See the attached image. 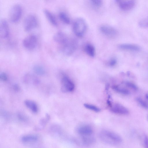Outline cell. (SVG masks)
I'll list each match as a JSON object with an SVG mask.
<instances>
[{
    "label": "cell",
    "mask_w": 148,
    "mask_h": 148,
    "mask_svg": "<svg viewBox=\"0 0 148 148\" xmlns=\"http://www.w3.org/2000/svg\"><path fill=\"white\" fill-rule=\"evenodd\" d=\"M117 61L114 58H112L111 59L109 62V65L111 66H114L116 64Z\"/></svg>",
    "instance_id": "obj_31"
},
{
    "label": "cell",
    "mask_w": 148,
    "mask_h": 148,
    "mask_svg": "<svg viewBox=\"0 0 148 148\" xmlns=\"http://www.w3.org/2000/svg\"><path fill=\"white\" fill-rule=\"evenodd\" d=\"M139 25L142 27H148V17L140 21L139 22Z\"/></svg>",
    "instance_id": "obj_27"
},
{
    "label": "cell",
    "mask_w": 148,
    "mask_h": 148,
    "mask_svg": "<svg viewBox=\"0 0 148 148\" xmlns=\"http://www.w3.org/2000/svg\"><path fill=\"white\" fill-rule=\"evenodd\" d=\"M77 132L84 144L88 145L94 143L95 140L93 136V130L90 126L87 125H80L77 127Z\"/></svg>",
    "instance_id": "obj_1"
},
{
    "label": "cell",
    "mask_w": 148,
    "mask_h": 148,
    "mask_svg": "<svg viewBox=\"0 0 148 148\" xmlns=\"http://www.w3.org/2000/svg\"><path fill=\"white\" fill-rule=\"evenodd\" d=\"M9 29L8 24L5 19H2L0 23V35L3 38H7L9 35Z\"/></svg>",
    "instance_id": "obj_12"
},
{
    "label": "cell",
    "mask_w": 148,
    "mask_h": 148,
    "mask_svg": "<svg viewBox=\"0 0 148 148\" xmlns=\"http://www.w3.org/2000/svg\"><path fill=\"white\" fill-rule=\"evenodd\" d=\"M44 12L47 18L50 23L54 26H57L58 25L57 22L54 14L47 9L44 10Z\"/></svg>",
    "instance_id": "obj_18"
},
{
    "label": "cell",
    "mask_w": 148,
    "mask_h": 148,
    "mask_svg": "<svg viewBox=\"0 0 148 148\" xmlns=\"http://www.w3.org/2000/svg\"><path fill=\"white\" fill-rule=\"evenodd\" d=\"M125 84L127 87L134 90H136L138 89L137 86L133 83L130 82H126Z\"/></svg>",
    "instance_id": "obj_28"
},
{
    "label": "cell",
    "mask_w": 148,
    "mask_h": 148,
    "mask_svg": "<svg viewBox=\"0 0 148 148\" xmlns=\"http://www.w3.org/2000/svg\"><path fill=\"white\" fill-rule=\"evenodd\" d=\"M38 21L36 16L33 14H29L25 18L23 21L24 29L28 31L36 27L38 24Z\"/></svg>",
    "instance_id": "obj_6"
},
{
    "label": "cell",
    "mask_w": 148,
    "mask_h": 148,
    "mask_svg": "<svg viewBox=\"0 0 148 148\" xmlns=\"http://www.w3.org/2000/svg\"><path fill=\"white\" fill-rule=\"evenodd\" d=\"M146 97L147 98V99L148 100V94L146 95Z\"/></svg>",
    "instance_id": "obj_34"
},
{
    "label": "cell",
    "mask_w": 148,
    "mask_h": 148,
    "mask_svg": "<svg viewBox=\"0 0 148 148\" xmlns=\"http://www.w3.org/2000/svg\"><path fill=\"white\" fill-rule=\"evenodd\" d=\"M84 50L86 53L89 56L93 57L95 55V50L94 46L92 44H88L84 47Z\"/></svg>",
    "instance_id": "obj_19"
},
{
    "label": "cell",
    "mask_w": 148,
    "mask_h": 148,
    "mask_svg": "<svg viewBox=\"0 0 148 148\" xmlns=\"http://www.w3.org/2000/svg\"><path fill=\"white\" fill-rule=\"evenodd\" d=\"M50 119V116L48 114H46L45 118L41 119L40 124L42 126L45 125Z\"/></svg>",
    "instance_id": "obj_24"
},
{
    "label": "cell",
    "mask_w": 148,
    "mask_h": 148,
    "mask_svg": "<svg viewBox=\"0 0 148 148\" xmlns=\"http://www.w3.org/2000/svg\"><path fill=\"white\" fill-rule=\"evenodd\" d=\"M101 33L106 36L111 38H114L118 35L117 30L112 27L107 25H103L100 27Z\"/></svg>",
    "instance_id": "obj_9"
},
{
    "label": "cell",
    "mask_w": 148,
    "mask_h": 148,
    "mask_svg": "<svg viewBox=\"0 0 148 148\" xmlns=\"http://www.w3.org/2000/svg\"><path fill=\"white\" fill-rule=\"evenodd\" d=\"M38 139V137L34 134H28L23 136L21 138L22 142L25 143L30 144L35 143Z\"/></svg>",
    "instance_id": "obj_13"
},
{
    "label": "cell",
    "mask_w": 148,
    "mask_h": 148,
    "mask_svg": "<svg viewBox=\"0 0 148 148\" xmlns=\"http://www.w3.org/2000/svg\"><path fill=\"white\" fill-rule=\"evenodd\" d=\"M14 89L15 91H18L20 89V87L17 84H15L13 86Z\"/></svg>",
    "instance_id": "obj_33"
},
{
    "label": "cell",
    "mask_w": 148,
    "mask_h": 148,
    "mask_svg": "<svg viewBox=\"0 0 148 148\" xmlns=\"http://www.w3.org/2000/svg\"><path fill=\"white\" fill-rule=\"evenodd\" d=\"M34 72L39 75H43L45 73V70L44 67L40 65H36L33 67Z\"/></svg>",
    "instance_id": "obj_20"
},
{
    "label": "cell",
    "mask_w": 148,
    "mask_h": 148,
    "mask_svg": "<svg viewBox=\"0 0 148 148\" xmlns=\"http://www.w3.org/2000/svg\"><path fill=\"white\" fill-rule=\"evenodd\" d=\"M74 88V84L70 79L66 75L63 76L61 80V91L63 92H71Z\"/></svg>",
    "instance_id": "obj_8"
},
{
    "label": "cell",
    "mask_w": 148,
    "mask_h": 148,
    "mask_svg": "<svg viewBox=\"0 0 148 148\" xmlns=\"http://www.w3.org/2000/svg\"><path fill=\"white\" fill-rule=\"evenodd\" d=\"M68 36L64 33L59 32L56 33L54 35V40L60 45L64 42Z\"/></svg>",
    "instance_id": "obj_17"
},
{
    "label": "cell",
    "mask_w": 148,
    "mask_h": 148,
    "mask_svg": "<svg viewBox=\"0 0 148 148\" xmlns=\"http://www.w3.org/2000/svg\"><path fill=\"white\" fill-rule=\"evenodd\" d=\"M87 29V25L85 20L81 17L75 19L73 24V29L75 35L82 37L85 34Z\"/></svg>",
    "instance_id": "obj_3"
},
{
    "label": "cell",
    "mask_w": 148,
    "mask_h": 148,
    "mask_svg": "<svg viewBox=\"0 0 148 148\" xmlns=\"http://www.w3.org/2000/svg\"><path fill=\"white\" fill-rule=\"evenodd\" d=\"M90 1L92 5L97 8L101 7L103 3L102 1L100 0H92Z\"/></svg>",
    "instance_id": "obj_25"
},
{
    "label": "cell",
    "mask_w": 148,
    "mask_h": 148,
    "mask_svg": "<svg viewBox=\"0 0 148 148\" xmlns=\"http://www.w3.org/2000/svg\"><path fill=\"white\" fill-rule=\"evenodd\" d=\"M136 100L143 107L145 108H148V105L147 103L142 99L138 97L136 98Z\"/></svg>",
    "instance_id": "obj_26"
},
{
    "label": "cell",
    "mask_w": 148,
    "mask_h": 148,
    "mask_svg": "<svg viewBox=\"0 0 148 148\" xmlns=\"http://www.w3.org/2000/svg\"><path fill=\"white\" fill-rule=\"evenodd\" d=\"M0 78L1 80L4 82L7 81L8 77L6 74L4 72H2L0 75Z\"/></svg>",
    "instance_id": "obj_29"
},
{
    "label": "cell",
    "mask_w": 148,
    "mask_h": 148,
    "mask_svg": "<svg viewBox=\"0 0 148 148\" xmlns=\"http://www.w3.org/2000/svg\"><path fill=\"white\" fill-rule=\"evenodd\" d=\"M144 144L145 148H148V136H145L144 138Z\"/></svg>",
    "instance_id": "obj_32"
},
{
    "label": "cell",
    "mask_w": 148,
    "mask_h": 148,
    "mask_svg": "<svg viewBox=\"0 0 148 148\" xmlns=\"http://www.w3.org/2000/svg\"><path fill=\"white\" fill-rule=\"evenodd\" d=\"M120 8L124 10H128L132 9L135 4V2L132 0H116Z\"/></svg>",
    "instance_id": "obj_10"
},
{
    "label": "cell",
    "mask_w": 148,
    "mask_h": 148,
    "mask_svg": "<svg viewBox=\"0 0 148 148\" xmlns=\"http://www.w3.org/2000/svg\"><path fill=\"white\" fill-rule=\"evenodd\" d=\"M84 106L86 108L95 112H99L100 111L99 108L92 105L85 103L84 104Z\"/></svg>",
    "instance_id": "obj_23"
},
{
    "label": "cell",
    "mask_w": 148,
    "mask_h": 148,
    "mask_svg": "<svg viewBox=\"0 0 148 148\" xmlns=\"http://www.w3.org/2000/svg\"><path fill=\"white\" fill-rule=\"evenodd\" d=\"M112 88L115 91L119 93L124 95H127L129 93V92L128 90L118 85H114L112 86Z\"/></svg>",
    "instance_id": "obj_22"
},
{
    "label": "cell",
    "mask_w": 148,
    "mask_h": 148,
    "mask_svg": "<svg viewBox=\"0 0 148 148\" xmlns=\"http://www.w3.org/2000/svg\"><path fill=\"white\" fill-rule=\"evenodd\" d=\"M119 47L121 49L133 51H139L140 47L135 45L130 44H123L120 45Z\"/></svg>",
    "instance_id": "obj_16"
},
{
    "label": "cell",
    "mask_w": 148,
    "mask_h": 148,
    "mask_svg": "<svg viewBox=\"0 0 148 148\" xmlns=\"http://www.w3.org/2000/svg\"><path fill=\"white\" fill-rule=\"evenodd\" d=\"M24 103L25 106L33 112L36 113L38 112V107L35 101L30 100L27 99L24 101Z\"/></svg>",
    "instance_id": "obj_15"
},
{
    "label": "cell",
    "mask_w": 148,
    "mask_h": 148,
    "mask_svg": "<svg viewBox=\"0 0 148 148\" xmlns=\"http://www.w3.org/2000/svg\"><path fill=\"white\" fill-rule=\"evenodd\" d=\"M99 136L102 141L110 145L117 144L121 143L122 140L121 137L119 135L107 130L101 131Z\"/></svg>",
    "instance_id": "obj_2"
},
{
    "label": "cell",
    "mask_w": 148,
    "mask_h": 148,
    "mask_svg": "<svg viewBox=\"0 0 148 148\" xmlns=\"http://www.w3.org/2000/svg\"><path fill=\"white\" fill-rule=\"evenodd\" d=\"M110 108L111 111L114 113L126 115L129 114L128 110L123 106L119 104L115 103L112 105Z\"/></svg>",
    "instance_id": "obj_11"
},
{
    "label": "cell",
    "mask_w": 148,
    "mask_h": 148,
    "mask_svg": "<svg viewBox=\"0 0 148 148\" xmlns=\"http://www.w3.org/2000/svg\"><path fill=\"white\" fill-rule=\"evenodd\" d=\"M60 20L65 24H69L70 23L71 21L68 15L64 12H60L59 14Z\"/></svg>",
    "instance_id": "obj_21"
},
{
    "label": "cell",
    "mask_w": 148,
    "mask_h": 148,
    "mask_svg": "<svg viewBox=\"0 0 148 148\" xmlns=\"http://www.w3.org/2000/svg\"><path fill=\"white\" fill-rule=\"evenodd\" d=\"M60 45L62 52L66 55L70 56L76 50L77 46V42L75 39L68 37Z\"/></svg>",
    "instance_id": "obj_4"
},
{
    "label": "cell",
    "mask_w": 148,
    "mask_h": 148,
    "mask_svg": "<svg viewBox=\"0 0 148 148\" xmlns=\"http://www.w3.org/2000/svg\"><path fill=\"white\" fill-rule=\"evenodd\" d=\"M17 116L18 119L21 121H25L27 119L25 116L21 113H18L17 114Z\"/></svg>",
    "instance_id": "obj_30"
},
{
    "label": "cell",
    "mask_w": 148,
    "mask_h": 148,
    "mask_svg": "<svg viewBox=\"0 0 148 148\" xmlns=\"http://www.w3.org/2000/svg\"><path fill=\"white\" fill-rule=\"evenodd\" d=\"M22 42L23 45L25 48L29 50L33 49L36 45V36L33 34H29L24 38Z\"/></svg>",
    "instance_id": "obj_7"
},
{
    "label": "cell",
    "mask_w": 148,
    "mask_h": 148,
    "mask_svg": "<svg viewBox=\"0 0 148 148\" xmlns=\"http://www.w3.org/2000/svg\"><path fill=\"white\" fill-rule=\"evenodd\" d=\"M22 13V8L18 4L13 5L10 8L9 13V18L12 22L15 23L20 18Z\"/></svg>",
    "instance_id": "obj_5"
},
{
    "label": "cell",
    "mask_w": 148,
    "mask_h": 148,
    "mask_svg": "<svg viewBox=\"0 0 148 148\" xmlns=\"http://www.w3.org/2000/svg\"><path fill=\"white\" fill-rule=\"evenodd\" d=\"M24 81L26 83L36 85L38 84L40 82V80L37 77L29 74H26L24 76Z\"/></svg>",
    "instance_id": "obj_14"
}]
</instances>
